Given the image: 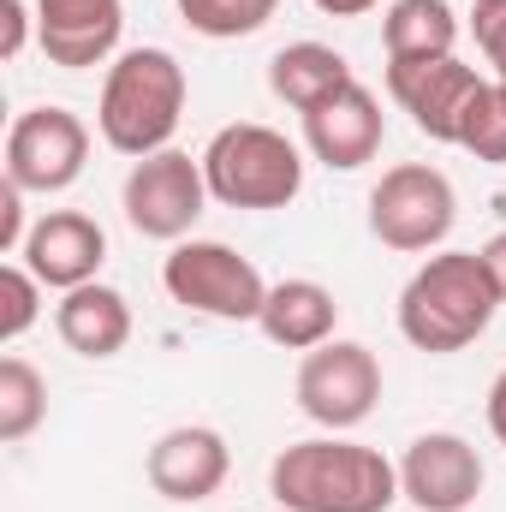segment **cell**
I'll return each mask as SVG.
<instances>
[{
    "mask_svg": "<svg viewBox=\"0 0 506 512\" xmlns=\"http://www.w3.org/2000/svg\"><path fill=\"white\" fill-rule=\"evenodd\" d=\"M268 495L286 512H387L399 501V465L381 447L316 435L274 453Z\"/></svg>",
    "mask_w": 506,
    "mask_h": 512,
    "instance_id": "obj_1",
    "label": "cell"
},
{
    "mask_svg": "<svg viewBox=\"0 0 506 512\" xmlns=\"http://www.w3.org/2000/svg\"><path fill=\"white\" fill-rule=\"evenodd\" d=\"M495 310H501V292L483 268V251H429L399 292V334L417 352L447 358L483 340Z\"/></svg>",
    "mask_w": 506,
    "mask_h": 512,
    "instance_id": "obj_2",
    "label": "cell"
},
{
    "mask_svg": "<svg viewBox=\"0 0 506 512\" xmlns=\"http://www.w3.org/2000/svg\"><path fill=\"white\" fill-rule=\"evenodd\" d=\"M185 66L167 48H126L108 78H102V102H96V131L108 149H120L131 161L173 149V131L185 120Z\"/></svg>",
    "mask_w": 506,
    "mask_h": 512,
    "instance_id": "obj_3",
    "label": "cell"
},
{
    "mask_svg": "<svg viewBox=\"0 0 506 512\" xmlns=\"http://www.w3.org/2000/svg\"><path fill=\"white\" fill-rule=\"evenodd\" d=\"M209 197L227 209H286L304 191V149L274 126H221L209 137V149L197 155Z\"/></svg>",
    "mask_w": 506,
    "mask_h": 512,
    "instance_id": "obj_4",
    "label": "cell"
},
{
    "mask_svg": "<svg viewBox=\"0 0 506 512\" xmlns=\"http://www.w3.org/2000/svg\"><path fill=\"white\" fill-rule=\"evenodd\" d=\"M161 286L179 310L209 322H256L268 304L262 268L221 239H179L161 262Z\"/></svg>",
    "mask_w": 506,
    "mask_h": 512,
    "instance_id": "obj_5",
    "label": "cell"
},
{
    "mask_svg": "<svg viewBox=\"0 0 506 512\" xmlns=\"http://www.w3.org/2000/svg\"><path fill=\"white\" fill-rule=\"evenodd\" d=\"M459 221V197H453V179L429 161H399L387 167L370 191V233H376L387 251H441L447 233Z\"/></svg>",
    "mask_w": 506,
    "mask_h": 512,
    "instance_id": "obj_6",
    "label": "cell"
},
{
    "mask_svg": "<svg viewBox=\"0 0 506 512\" xmlns=\"http://www.w3.org/2000/svg\"><path fill=\"white\" fill-rule=\"evenodd\" d=\"M120 209H126L131 233H143V239H161V245L191 239V227L209 209L203 161H191L185 149H155V155L131 161L126 185H120Z\"/></svg>",
    "mask_w": 506,
    "mask_h": 512,
    "instance_id": "obj_7",
    "label": "cell"
},
{
    "mask_svg": "<svg viewBox=\"0 0 506 512\" xmlns=\"http://www.w3.org/2000/svg\"><path fill=\"white\" fill-rule=\"evenodd\" d=\"M298 411L310 417V423H322L328 435H346V429H358L370 411H376L381 399V364L376 352L364 346V340H322L316 352H304L298 358Z\"/></svg>",
    "mask_w": 506,
    "mask_h": 512,
    "instance_id": "obj_8",
    "label": "cell"
},
{
    "mask_svg": "<svg viewBox=\"0 0 506 512\" xmlns=\"http://www.w3.org/2000/svg\"><path fill=\"white\" fill-rule=\"evenodd\" d=\"M90 161V126L72 108H24L6 126V179L24 197H54L84 179Z\"/></svg>",
    "mask_w": 506,
    "mask_h": 512,
    "instance_id": "obj_9",
    "label": "cell"
},
{
    "mask_svg": "<svg viewBox=\"0 0 506 512\" xmlns=\"http://www.w3.org/2000/svg\"><path fill=\"white\" fill-rule=\"evenodd\" d=\"M483 453L453 435V429H429L405 447L399 459V501L417 512H471L483 495Z\"/></svg>",
    "mask_w": 506,
    "mask_h": 512,
    "instance_id": "obj_10",
    "label": "cell"
},
{
    "mask_svg": "<svg viewBox=\"0 0 506 512\" xmlns=\"http://www.w3.org/2000/svg\"><path fill=\"white\" fill-rule=\"evenodd\" d=\"M477 90H483V78L459 54H447V60H387V96L411 114V126L429 143H459L465 108H471Z\"/></svg>",
    "mask_w": 506,
    "mask_h": 512,
    "instance_id": "obj_11",
    "label": "cell"
},
{
    "mask_svg": "<svg viewBox=\"0 0 506 512\" xmlns=\"http://www.w3.org/2000/svg\"><path fill=\"white\" fill-rule=\"evenodd\" d=\"M227 471H233V447H227V435L209 429V423H179V429L155 435V447H149V459H143L149 489H155L161 501H173V507L209 501V495L227 483Z\"/></svg>",
    "mask_w": 506,
    "mask_h": 512,
    "instance_id": "obj_12",
    "label": "cell"
},
{
    "mask_svg": "<svg viewBox=\"0 0 506 512\" xmlns=\"http://www.w3.org/2000/svg\"><path fill=\"white\" fill-rule=\"evenodd\" d=\"M120 30H126L120 0H36V42L66 72L120 60Z\"/></svg>",
    "mask_w": 506,
    "mask_h": 512,
    "instance_id": "obj_13",
    "label": "cell"
},
{
    "mask_svg": "<svg viewBox=\"0 0 506 512\" xmlns=\"http://www.w3.org/2000/svg\"><path fill=\"white\" fill-rule=\"evenodd\" d=\"M18 262H24L42 286L72 292V286H90V280L102 274V262H108V233H102L84 209H48V215L30 227Z\"/></svg>",
    "mask_w": 506,
    "mask_h": 512,
    "instance_id": "obj_14",
    "label": "cell"
},
{
    "mask_svg": "<svg viewBox=\"0 0 506 512\" xmlns=\"http://www.w3.org/2000/svg\"><path fill=\"white\" fill-rule=\"evenodd\" d=\"M381 137H387V114L364 84H346L340 96L304 114V149L334 173H358L364 161H376Z\"/></svg>",
    "mask_w": 506,
    "mask_h": 512,
    "instance_id": "obj_15",
    "label": "cell"
},
{
    "mask_svg": "<svg viewBox=\"0 0 506 512\" xmlns=\"http://www.w3.org/2000/svg\"><path fill=\"white\" fill-rule=\"evenodd\" d=\"M54 334L66 340V352L96 358V364L114 358V352H126V340H131L126 292H114V286H102V280L60 292V304H54Z\"/></svg>",
    "mask_w": 506,
    "mask_h": 512,
    "instance_id": "obj_16",
    "label": "cell"
},
{
    "mask_svg": "<svg viewBox=\"0 0 506 512\" xmlns=\"http://www.w3.org/2000/svg\"><path fill=\"white\" fill-rule=\"evenodd\" d=\"M256 328H262L274 346H286V352H316V346L334 340V328H340V298H334L322 280H304V274L274 280V286H268V304H262V316H256Z\"/></svg>",
    "mask_w": 506,
    "mask_h": 512,
    "instance_id": "obj_17",
    "label": "cell"
},
{
    "mask_svg": "<svg viewBox=\"0 0 506 512\" xmlns=\"http://www.w3.org/2000/svg\"><path fill=\"white\" fill-rule=\"evenodd\" d=\"M346 84H358V78H352V60H346L340 48H328V42H286V48L268 60V90H274L292 114L322 108V102L340 96Z\"/></svg>",
    "mask_w": 506,
    "mask_h": 512,
    "instance_id": "obj_18",
    "label": "cell"
},
{
    "mask_svg": "<svg viewBox=\"0 0 506 512\" xmlns=\"http://www.w3.org/2000/svg\"><path fill=\"white\" fill-rule=\"evenodd\" d=\"M459 42V12L447 0H393L381 12L387 60H447Z\"/></svg>",
    "mask_w": 506,
    "mask_h": 512,
    "instance_id": "obj_19",
    "label": "cell"
},
{
    "mask_svg": "<svg viewBox=\"0 0 506 512\" xmlns=\"http://www.w3.org/2000/svg\"><path fill=\"white\" fill-rule=\"evenodd\" d=\"M48 417V382L30 358H0V441H30Z\"/></svg>",
    "mask_w": 506,
    "mask_h": 512,
    "instance_id": "obj_20",
    "label": "cell"
},
{
    "mask_svg": "<svg viewBox=\"0 0 506 512\" xmlns=\"http://www.w3.org/2000/svg\"><path fill=\"white\" fill-rule=\"evenodd\" d=\"M173 6H179V18H185L197 36H209V42L256 36V30L280 12V0H173Z\"/></svg>",
    "mask_w": 506,
    "mask_h": 512,
    "instance_id": "obj_21",
    "label": "cell"
},
{
    "mask_svg": "<svg viewBox=\"0 0 506 512\" xmlns=\"http://www.w3.org/2000/svg\"><path fill=\"white\" fill-rule=\"evenodd\" d=\"M459 149H471L489 167H506V84L501 78H483V90L471 96L465 126H459Z\"/></svg>",
    "mask_w": 506,
    "mask_h": 512,
    "instance_id": "obj_22",
    "label": "cell"
},
{
    "mask_svg": "<svg viewBox=\"0 0 506 512\" xmlns=\"http://www.w3.org/2000/svg\"><path fill=\"white\" fill-rule=\"evenodd\" d=\"M42 316V280L24 262H0V340H24Z\"/></svg>",
    "mask_w": 506,
    "mask_h": 512,
    "instance_id": "obj_23",
    "label": "cell"
},
{
    "mask_svg": "<svg viewBox=\"0 0 506 512\" xmlns=\"http://www.w3.org/2000/svg\"><path fill=\"white\" fill-rule=\"evenodd\" d=\"M471 36H477L483 60L495 66V78L506 84V0H471Z\"/></svg>",
    "mask_w": 506,
    "mask_h": 512,
    "instance_id": "obj_24",
    "label": "cell"
},
{
    "mask_svg": "<svg viewBox=\"0 0 506 512\" xmlns=\"http://www.w3.org/2000/svg\"><path fill=\"white\" fill-rule=\"evenodd\" d=\"M36 221H24V191L12 179H0V256H18Z\"/></svg>",
    "mask_w": 506,
    "mask_h": 512,
    "instance_id": "obj_25",
    "label": "cell"
},
{
    "mask_svg": "<svg viewBox=\"0 0 506 512\" xmlns=\"http://www.w3.org/2000/svg\"><path fill=\"white\" fill-rule=\"evenodd\" d=\"M30 6L24 0H0V60H18L24 42H30Z\"/></svg>",
    "mask_w": 506,
    "mask_h": 512,
    "instance_id": "obj_26",
    "label": "cell"
},
{
    "mask_svg": "<svg viewBox=\"0 0 506 512\" xmlns=\"http://www.w3.org/2000/svg\"><path fill=\"white\" fill-rule=\"evenodd\" d=\"M483 268H489V280H495V292H501V304H506V233H495L483 245Z\"/></svg>",
    "mask_w": 506,
    "mask_h": 512,
    "instance_id": "obj_27",
    "label": "cell"
},
{
    "mask_svg": "<svg viewBox=\"0 0 506 512\" xmlns=\"http://www.w3.org/2000/svg\"><path fill=\"white\" fill-rule=\"evenodd\" d=\"M489 429H495V441L506 447V370L495 376V387H489Z\"/></svg>",
    "mask_w": 506,
    "mask_h": 512,
    "instance_id": "obj_28",
    "label": "cell"
},
{
    "mask_svg": "<svg viewBox=\"0 0 506 512\" xmlns=\"http://www.w3.org/2000/svg\"><path fill=\"white\" fill-rule=\"evenodd\" d=\"M316 12H328V18H364V12H376L381 0H310Z\"/></svg>",
    "mask_w": 506,
    "mask_h": 512,
    "instance_id": "obj_29",
    "label": "cell"
}]
</instances>
